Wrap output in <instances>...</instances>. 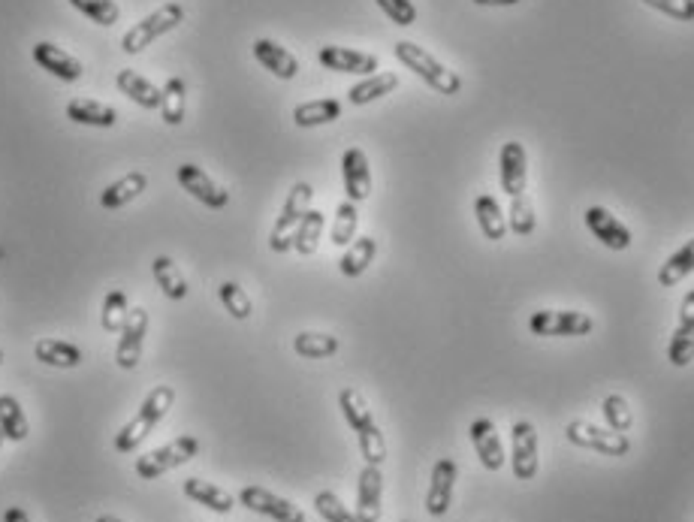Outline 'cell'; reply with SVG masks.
Instances as JSON below:
<instances>
[{
  "instance_id": "6da1fadb",
  "label": "cell",
  "mask_w": 694,
  "mask_h": 522,
  "mask_svg": "<svg viewBox=\"0 0 694 522\" xmlns=\"http://www.w3.org/2000/svg\"><path fill=\"white\" fill-rule=\"evenodd\" d=\"M172 402H176V390H172L169 384H157L145 396V402L136 408L133 420L115 435V450L118 453H133L154 432V426L166 417V411L172 408Z\"/></svg>"
},
{
  "instance_id": "7a4b0ae2",
  "label": "cell",
  "mask_w": 694,
  "mask_h": 522,
  "mask_svg": "<svg viewBox=\"0 0 694 522\" xmlns=\"http://www.w3.org/2000/svg\"><path fill=\"white\" fill-rule=\"evenodd\" d=\"M393 52H396V58H399L414 76H420V79H423L429 88H435L438 94L453 97V94L462 91L459 73L450 70V67H444V64H441L435 55H429L423 46H417V43H411V40H399V43L393 46Z\"/></svg>"
},
{
  "instance_id": "3957f363",
  "label": "cell",
  "mask_w": 694,
  "mask_h": 522,
  "mask_svg": "<svg viewBox=\"0 0 694 522\" xmlns=\"http://www.w3.org/2000/svg\"><path fill=\"white\" fill-rule=\"evenodd\" d=\"M182 22H185V7L172 0V4H163V7L154 10L151 16H145L142 22H136V25L124 34L121 49H124L127 55H139L142 49H148V46H151L154 40H160L163 34L176 31Z\"/></svg>"
},
{
  "instance_id": "277c9868",
  "label": "cell",
  "mask_w": 694,
  "mask_h": 522,
  "mask_svg": "<svg viewBox=\"0 0 694 522\" xmlns=\"http://www.w3.org/2000/svg\"><path fill=\"white\" fill-rule=\"evenodd\" d=\"M311 197H314V191H311L308 182H296L290 188V194H287V200L281 206V215H278V221H275V227L269 233V248L275 254H287L293 248V233L302 224V218L308 215Z\"/></svg>"
},
{
  "instance_id": "5b68a950",
  "label": "cell",
  "mask_w": 694,
  "mask_h": 522,
  "mask_svg": "<svg viewBox=\"0 0 694 522\" xmlns=\"http://www.w3.org/2000/svg\"><path fill=\"white\" fill-rule=\"evenodd\" d=\"M197 453H200V438L182 435V438H176V441H169L166 447H157V450L139 456V459H136V474H139L142 480H157V477H163L166 471L191 462Z\"/></svg>"
},
{
  "instance_id": "8992f818",
  "label": "cell",
  "mask_w": 694,
  "mask_h": 522,
  "mask_svg": "<svg viewBox=\"0 0 694 522\" xmlns=\"http://www.w3.org/2000/svg\"><path fill=\"white\" fill-rule=\"evenodd\" d=\"M529 329L541 338H577L589 335L595 329V320L586 311H535Z\"/></svg>"
},
{
  "instance_id": "52a82bcc",
  "label": "cell",
  "mask_w": 694,
  "mask_h": 522,
  "mask_svg": "<svg viewBox=\"0 0 694 522\" xmlns=\"http://www.w3.org/2000/svg\"><path fill=\"white\" fill-rule=\"evenodd\" d=\"M565 435H568V441H571L574 447L595 450V453H601V456H628V450H631L628 435L613 432V429L604 432V429H598V426H592V423H586V420H571L568 429H565Z\"/></svg>"
},
{
  "instance_id": "ba28073f",
  "label": "cell",
  "mask_w": 694,
  "mask_h": 522,
  "mask_svg": "<svg viewBox=\"0 0 694 522\" xmlns=\"http://www.w3.org/2000/svg\"><path fill=\"white\" fill-rule=\"evenodd\" d=\"M510 465L516 480H535L538 474V429L532 420H516L510 429Z\"/></svg>"
},
{
  "instance_id": "9c48e42d",
  "label": "cell",
  "mask_w": 694,
  "mask_h": 522,
  "mask_svg": "<svg viewBox=\"0 0 694 522\" xmlns=\"http://www.w3.org/2000/svg\"><path fill=\"white\" fill-rule=\"evenodd\" d=\"M341 182L351 203H366L372 197V169L363 148L351 145L341 154Z\"/></svg>"
},
{
  "instance_id": "30bf717a",
  "label": "cell",
  "mask_w": 694,
  "mask_h": 522,
  "mask_svg": "<svg viewBox=\"0 0 694 522\" xmlns=\"http://www.w3.org/2000/svg\"><path fill=\"white\" fill-rule=\"evenodd\" d=\"M239 504H245L248 510H254L260 516H269L275 522H305V513L293 501H287V498H281V495H275V492H269L263 486H242Z\"/></svg>"
},
{
  "instance_id": "8fae6325",
  "label": "cell",
  "mask_w": 694,
  "mask_h": 522,
  "mask_svg": "<svg viewBox=\"0 0 694 522\" xmlns=\"http://www.w3.org/2000/svg\"><path fill=\"white\" fill-rule=\"evenodd\" d=\"M148 311L145 308H130L127 323L121 329L118 347H115V366L118 369H136L142 360V344L148 335Z\"/></svg>"
},
{
  "instance_id": "7c38bea8",
  "label": "cell",
  "mask_w": 694,
  "mask_h": 522,
  "mask_svg": "<svg viewBox=\"0 0 694 522\" xmlns=\"http://www.w3.org/2000/svg\"><path fill=\"white\" fill-rule=\"evenodd\" d=\"M176 179L197 203H203L209 209H227L230 191H224L215 179H209V172H203L197 163H182L176 169Z\"/></svg>"
},
{
  "instance_id": "4fadbf2b",
  "label": "cell",
  "mask_w": 694,
  "mask_h": 522,
  "mask_svg": "<svg viewBox=\"0 0 694 522\" xmlns=\"http://www.w3.org/2000/svg\"><path fill=\"white\" fill-rule=\"evenodd\" d=\"M317 61L332 73H354V76H375L381 61L372 52H357L344 46H323L317 52Z\"/></svg>"
},
{
  "instance_id": "5bb4252c",
  "label": "cell",
  "mask_w": 694,
  "mask_h": 522,
  "mask_svg": "<svg viewBox=\"0 0 694 522\" xmlns=\"http://www.w3.org/2000/svg\"><path fill=\"white\" fill-rule=\"evenodd\" d=\"M498 176H501V191L507 197L526 194L529 182V166H526V148L523 142H504L498 154Z\"/></svg>"
},
{
  "instance_id": "9a60e30c",
  "label": "cell",
  "mask_w": 694,
  "mask_h": 522,
  "mask_svg": "<svg viewBox=\"0 0 694 522\" xmlns=\"http://www.w3.org/2000/svg\"><path fill=\"white\" fill-rule=\"evenodd\" d=\"M586 227H589L592 236H595L604 248H610V251H628L631 242H634L631 230H628L613 212H607L604 206L586 209Z\"/></svg>"
},
{
  "instance_id": "2e32d148",
  "label": "cell",
  "mask_w": 694,
  "mask_h": 522,
  "mask_svg": "<svg viewBox=\"0 0 694 522\" xmlns=\"http://www.w3.org/2000/svg\"><path fill=\"white\" fill-rule=\"evenodd\" d=\"M384 474L381 465H366L360 471V483H357V519L360 522H378L381 510H384Z\"/></svg>"
},
{
  "instance_id": "e0dca14e",
  "label": "cell",
  "mask_w": 694,
  "mask_h": 522,
  "mask_svg": "<svg viewBox=\"0 0 694 522\" xmlns=\"http://www.w3.org/2000/svg\"><path fill=\"white\" fill-rule=\"evenodd\" d=\"M459 468L453 459H438L432 468L429 492H426V513L429 516H444L453 504V486H456Z\"/></svg>"
},
{
  "instance_id": "ac0fdd59",
  "label": "cell",
  "mask_w": 694,
  "mask_h": 522,
  "mask_svg": "<svg viewBox=\"0 0 694 522\" xmlns=\"http://www.w3.org/2000/svg\"><path fill=\"white\" fill-rule=\"evenodd\" d=\"M34 61L40 64V70L52 73V76L61 79V82H79L82 73H85L79 58H73L67 49H61V46H55V43H46V40L34 46Z\"/></svg>"
},
{
  "instance_id": "d6986e66",
  "label": "cell",
  "mask_w": 694,
  "mask_h": 522,
  "mask_svg": "<svg viewBox=\"0 0 694 522\" xmlns=\"http://www.w3.org/2000/svg\"><path fill=\"white\" fill-rule=\"evenodd\" d=\"M471 444L477 450V459L486 471H501L504 468V444L495 432V423L489 417H480L471 423Z\"/></svg>"
},
{
  "instance_id": "ffe728a7",
  "label": "cell",
  "mask_w": 694,
  "mask_h": 522,
  "mask_svg": "<svg viewBox=\"0 0 694 522\" xmlns=\"http://www.w3.org/2000/svg\"><path fill=\"white\" fill-rule=\"evenodd\" d=\"M254 58L275 76V79H296V73H299V61H296V55L293 52H287L284 46H278L275 40H266V37H260V40H254Z\"/></svg>"
},
{
  "instance_id": "44dd1931",
  "label": "cell",
  "mask_w": 694,
  "mask_h": 522,
  "mask_svg": "<svg viewBox=\"0 0 694 522\" xmlns=\"http://www.w3.org/2000/svg\"><path fill=\"white\" fill-rule=\"evenodd\" d=\"M148 188V176L145 172H127V176H121L118 182H112L103 194H100V206L106 209V212H118V209H124L127 203H133L142 191Z\"/></svg>"
},
{
  "instance_id": "7402d4cb",
  "label": "cell",
  "mask_w": 694,
  "mask_h": 522,
  "mask_svg": "<svg viewBox=\"0 0 694 522\" xmlns=\"http://www.w3.org/2000/svg\"><path fill=\"white\" fill-rule=\"evenodd\" d=\"M34 357L43 366H52V369H76L85 360L82 357V347H76L70 341H61V338H43V341H37Z\"/></svg>"
},
{
  "instance_id": "603a6c76",
  "label": "cell",
  "mask_w": 694,
  "mask_h": 522,
  "mask_svg": "<svg viewBox=\"0 0 694 522\" xmlns=\"http://www.w3.org/2000/svg\"><path fill=\"white\" fill-rule=\"evenodd\" d=\"M67 118L73 124H85V127H115L118 112L109 103H100L91 97H76L67 103Z\"/></svg>"
},
{
  "instance_id": "cb8c5ba5",
  "label": "cell",
  "mask_w": 694,
  "mask_h": 522,
  "mask_svg": "<svg viewBox=\"0 0 694 522\" xmlns=\"http://www.w3.org/2000/svg\"><path fill=\"white\" fill-rule=\"evenodd\" d=\"M185 495H188L191 501H197V504L215 510V513H230V510L236 507V498H233L227 489H221L218 483L203 480V477H188V480H185Z\"/></svg>"
},
{
  "instance_id": "d4e9b609",
  "label": "cell",
  "mask_w": 694,
  "mask_h": 522,
  "mask_svg": "<svg viewBox=\"0 0 694 522\" xmlns=\"http://www.w3.org/2000/svg\"><path fill=\"white\" fill-rule=\"evenodd\" d=\"M151 275H154V284L160 287V293L172 302H182L188 296V281L179 269V263L172 260V257H154L151 263Z\"/></svg>"
},
{
  "instance_id": "484cf974",
  "label": "cell",
  "mask_w": 694,
  "mask_h": 522,
  "mask_svg": "<svg viewBox=\"0 0 694 522\" xmlns=\"http://www.w3.org/2000/svg\"><path fill=\"white\" fill-rule=\"evenodd\" d=\"M115 85H118V91H121L127 100H133L136 106H142V109H160V88L151 85V82H148L145 76H139L136 70H118Z\"/></svg>"
},
{
  "instance_id": "4316f807",
  "label": "cell",
  "mask_w": 694,
  "mask_h": 522,
  "mask_svg": "<svg viewBox=\"0 0 694 522\" xmlns=\"http://www.w3.org/2000/svg\"><path fill=\"white\" fill-rule=\"evenodd\" d=\"M474 218H477V227H480L483 239L501 242V239L507 236V218H504V212H501V206H498L495 197L480 194V197L474 200Z\"/></svg>"
},
{
  "instance_id": "83f0119b",
  "label": "cell",
  "mask_w": 694,
  "mask_h": 522,
  "mask_svg": "<svg viewBox=\"0 0 694 522\" xmlns=\"http://www.w3.org/2000/svg\"><path fill=\"white\" fill-rule=\"evenodd\" d=\"M375 254H378V239H372V236L354 239L351 245H347V251L341 254V260H338L341 275L344 278H360L372 266Z\"/></svg>"
},
{
  "instance_id": "f1b7e54d",
  "label": "cell",
  "mask_w": 694,
  "mask_h": 522,
  "mask_svg": "<svg viewBox=\"0 0 694 522\" xmlns=\"http://www.w3.org/2000/svg\"><path fill=\"white\" fill-rule=\"evenodd\" d=\"M399 88V76L396 73H375V76H366L363 82L351 85V91H347V100H351L354 106H369L387 94H393Z\"/></svg>"
},
{
  "instance_id": "f546056e",
  "label": "cell",
  "mask_w": 694,
  "mask_h": 522,
  "mask_svg": "<svg viewBox=\"0 0 694 522\" xmlns=\"http://www.w3.org/2000/svg\"><path fill=\"white\" fill-rule=\"evenodd\" d=\"M185 103H188V88L182 76H172L160 88V118L169 127H179L185 121Z\"/></svg>"
},
{
  "instance_id": "4dcf8cb0",
  "label": "cell",
  "mask_w": 694,
  "mask_h": 522,
  "mask_svg": "<svg viewBox=\"0 0 694 522\" xmlns=\"http://www.w3.org/2000/svg\"><path fill=\"white\" fill-rule=\"evenodd\" d=\"M338 118H341V103L332 100V97L308 100V103H299L293 109V124L296 127H320V124H332Z\"/></svg>"
},
{
  "instance_id": "1f68e13d",
  "label": "cell",
  "mask_w": 694,
  "mask_h": 522,
  "mask_svg": "<svg viewBox=\"0 0 694 522\" xmlns=\"http://www.w3.org/2000/svg\"><path fill=\"white\" fill-rule=\"evenodd\" d=\"M694 272V239H688L676 254H670L661 269H658V284L661 287H676L679 281H685Z\"/></svg>"
},
{
  "instance_id": "d6a6232c",
  "label": "cell",
  "mask_w": 694,
  "mask_h": 522,
  "mask_svg": "<svg viewBox=\"0 0 694 522\" xmlns=\"http://www.w3.org/2000/svg\"><path fill=\"white\" fill-rule=\"evenodd\" d=\"M338 408H341V414H344L347 426H351L354 432H363L366 426H372V423H375L369 402H366V399H363V393H360V390H354V387H344V390L338 393Z\"/></svg>"
},
{
  "instance_id": "836d02e7",
  "label": "cell",
  "mask_w": 694,
  "mask_h": 522,
  "mask_svg": "<svg viewBox=\"0 0 694 522\" xmlns=\"http://www.w3.org/2000/svg\"><path fill=\"white\" fill-rule=\"evenodd\" d=\"M293 351L302 360H326V357L338 354V338L329 332H299L293 338Z\"/></svg>"
},
{
  "instance_id": "e575fe53",
  "label": "cell",
  "mask_w": 694,
  "mask_h": 522,
  "mask_svg": "<svg viewBox=\"0 0 694 522\" xmlns=\"http://www.w3.org/2000/svg\"><path fill=\"white\" fill-rule=\"evenodd\" d=\"M357 227H360V212H357V203L344 200L338 203L335 209V221H332V230H329V239L335 248H347L354 239H357Z\"/></svg>"
},
{
  "instance_id": "d590c367",
  "label": "cell",
  "mask_w": 694,
  "mask_h": 522,
  "mask_svg": "<svg viewBox=\"0 0 694 522\" xmlns=\"http://www.w3.org/2000/svg\"><path fill=\"white\" fill-rule=\"evenodd\" d=\"M0 432H4L10 441H25V438H28V432H31L28 417H25V411H22L19 399H16V396H10V393L0 396Z\"/></svg>"
},
{
  "instance_id": "8d00e7d4",
  "label": "cell",
  "mask_w": 694,
  "mask_h": 522,
  "mask_svg": "<svg viewBox=\"0 0 694 522\" xmlns=\"http://www.w3.org/2000/svg\"><path fill=\"white\" fill-rule=\"evenodd\" d=\"M326 227V215L317 212V209H308V215L302 218V224L296 227L293 233V248L302 254V257H311L320 245V233Z\"/></svg>"
},
{
  "instance_id": "74e56055",
  "label": "cell",
  "mask_w": 694,
  "mask_h": 522,
  "mask_svg": "<svg viewBox=\"0 0 694 522\" xmlns=\"http://www.w3.org/2000/svg\"><path fill=\"white\" fill-rule=\"evenodd\" d=\"M127 314H130V302H127V293L121 287H112L103 299V308H100V326L106 332H121L124 323H127Z\"/></svg>"
},
{
  "instance_id": "f35d334b",
  "label": "cell",
  "mask_w": 694,
  "mask_h": 522,
  "mask_svg": "<svg viewBox=\"0 0 694 522\" xmlns=\"http://www.w3.org/2000/svg\"><path fill=\"white\" fill-rule=\"evenodd\" d=\"M218 299H221L224 311H227L230 317H236V320H248L251 311H254L251 296H248L245 287L236 284V281H224V284L218 287Z\"/></svg>"
},
{
  "instance_id": "ab89813d",
  "label": "cell",
  "mask_w": 694,
  "mask_h": 522,
  "mask_svg": "<svg viewBox=\"0 0 694 522\" xmlns=\"http://www.w3.org/2000/svg\"><path fill=\"white\" fill-rule=\"evenodd\" d=\"M507 227L516 233V236H532L535 227H538V218H535V206L526 194L513 197L510 203V212H507Z\"/></svg>"
},
{
  "instance_id": "60d3db41",
  "label": "cell",
  "mask_w": 694,
  "mask_h": 522,
  "mask_svg": "<svg viewBox=\"0 0 694 522\" xmlns=\"http://www.w3.org/2000/svg\"><path fill=\"white\" fill-rule=\"evenodd\" d=\"M70 4L100 28H112L121 19V10H118L115 0H70Z\"/></svg>"
},
{
  "instance_id": "b9f144b4",
  "label": "cell",
  "mask_w": 694,
  "mask_h": 522,
  "mask_svg": "<svg viewBox=\"0 0 694 522\" xmlns=\"http://www.w3.org/2000/svg\"><path fill=\"white\" fill-rule=\"evenodd\" d=\"M601 414H604V420H607V426L613 429V432H628L631 426H634V414H631V405L619 396V393H613V396H607L604 402H601Z\"/></svg>"
},
{
  "instance_id": "7bdbcfd3",
  "label": "cell",
  "mask_w": 694,
  "mask_h": 522,
  "mask_svg": "<svg viewBox=\"0 0 694 522\" xmlns=\"http://www.w3.org/2000/svg\"><path fill=\"white\" fill-rule=\"evenodd\" d=\"M357 441H360V453H363L366 465H381L387 459V441H384V432L378 423L357 432Z\"/></svg>"
},
{
  "instance_id": "ee69618b",
  "label": "cell",
  "mask_w": 694,
  "mask_h": 522,
  "mask_svg": "<svg viewBox=\"0 0 694 522\" xmlns=\"http://www.w3.org/2000/svg\"><path fill=\"white\" fill-rule=\"evenodd\" d=\"M667 360L676 369H685L694 360V329L676 326V332H673V338L667 344Z\"/></svg>"
},
{
  "instance_id": "f6af8a7d",
  "label": "cell",
  "mask_w": 694,
  "mask_h": 522,
  "mask_svg": "<svg viewBox=\"0 0 694 522\" xmlns=\"http://www.w3.org/2000/svg\"><path fill=\"white\" fill-rule=\"evenodd\" d=\"M314 507H317V513H320L326 522H360L357 513L347 510V507L341 504V498H338L335 492H329V489H323V492L314 495Z\"/></svg>"
},
{
  "instance_id": "bcb514c9",
  "label": "cell",
  "mask_w": 694,
  "mask_h": 522,
  "mask_svg": "<svg viewBox=\"0 0 694 522\" xmlns=\"http://www.w3.org/2000/svg\"><path fill=\"white\" fill-rule=\"evenodd\" d=\"M375 4L384 10V16L399 25V28H411L417 22V7L411 4V0H375Z\"/></svg>"
},
{
  "instance_id": "7dc6e473",
  "label": "cell",
  "mask_w": 694,
  "mask_h": 522,
  "mask_svg": "<svg viewBox=\"0 0 694 522\" xmlns=\"http://www.w3.org/2000/svg\"><path fill=\"white\" fill-rule=\"evenodd\" d=\"M643 4L676 22H694V0H643Z\"/></svg>"
},
{
  "instance_id": "c3c4849f",
  "label": "cell",
  "mask_w": 694,
  "mask_h": 522,
  "mask_svg": "<svg viewBox=\"0 0 694 522\" xmlns=\"http://www.w3.org/2000/svg\"><path fill=\"white\" fill-rule=\"evenodd\" d=\"M676 326H685V329H694V290L685 293L682 305H679V323Z\"/></svg>"
},
{
  "instance_id": "681fc988",
  "label": "cell",
  "mask_w": 694,
  "mask_h": 522,
  "mask_svg": "<svg viewBox=\"0 0 694 522\" xmlns=\"http://www.w3.org/2000/svg\"><path fill=\"white\" fill-rule=\"evenodd\" d=\"M4 522H31V516H28V510H22V507H7Z\"/></svg>"
},
{
  "instance_id": "f907efd6",
  "label": "cell",
  "mask_w": 694,
  "mask_h": 522,
  "mask_svg": "<svg viewBox=\"0 0 694 522\" xmlns=\"http://www.w3.org/2000/svg\"><path fill=\"white\" fill-rule=\"evenodd\" d=\"M477 7H513L519 0H474Z\"/></svg>"
},
{
  "instance_id": "816d5d0a",
  "label": "cell",
  "mask_w": 694,
  "mask_h": 522,
  "mask_svg": "<svg viewBox=\"0 0 694 522\" xmlns=\"http://www.w3.org/2000/svg\"><path fill=\"white\" fill-rule=\"evenodd\" d=\"M94 522H124V519H115V516H97Z\"/></svg>"
},
{
  "instance_id": "f5cc1de1",
  "label": "cell",
  "mask_w": 694,
  "mask_h": 522,
  "mask_svg": "<svg viewBox=\"0 0 694 522\" xmlns=\"http://www.w3.org/2000/svg\"><path fill=\"white\" fill-rule=\"evenodd\" d=\"M4 438H7V435H4V432H0V447H4Z\"/></svg>"
},
{
  "instance_id": "db71d44e",
  "label": "cell",
  "mask_w": 694,
  "mask_h": 522,
  "mask_svg": "<svg viewBox=\"0 0 694 522\" xmlns=\"http://www.w3.org/2000/svg\"><path fill=\"white\" fill-rule=\"evenodd\" d=\"M0 363H4V351H0Z\"/></svg>"
},
{
  "instance_id": "11a10c76",
  "label": "cell",
  "mask_w": 694,
  "mask_h": 522,
  "mask_svg": "<svg viewBox=\"0 0 694 522\" xmlns=\"http://www.w3.org/2000/svg\"><path fill=\"white\" fill-rule=\"evenodd\" d=\"M402 522H411V519H402Z\"/></svg>"
}]
</instances>
